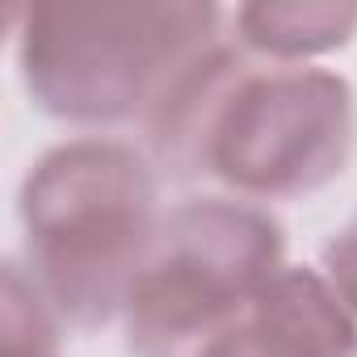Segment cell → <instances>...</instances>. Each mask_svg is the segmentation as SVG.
I'll list each match as a JSON object with an SVG mask.
<instances>
[{
	"instance_id": "2",
	"label": "cell",
	"mask_w": 357,
	"mask_h": 357,
	"mask_svg": "<svg viewBox=\"0 0 357 357\" xmlns=\"http://www.w3.org/2000/svg\"><path fill=\"white\" fill-rule=\"evenodd\" d=\"M160 223V168L147 147L118 135L51 143L17 185V261L76 332L122 315Z\"/></svg>"
},
{
	"instance_id": "5",
	"label": "cell",
	"mask_w": 357,
	"mask_h": 357,
	"mask_svg": "<svg viewBox=\"0 0 357 357\" xmlns=\"http://www.w3.org/2000/svg\"><path fill=\"white\" fill-rule=\"evenodd\" d=\"M198 357H357V319L311 265H282Z\"/></svg>"
},
{
	"instance_id": "1",
	"label": "cell",
	"mask_w": 357,
	"mask_h": 357,
	"mask_svg": "<svg viewBox=\"0 0 357 357\" xmlns=\"http://www.w3.org/2000/svg\"><path fill=\"white\" fill-rule=\"evenodd\" d=\"M139 126L160 172L269 206L344 176L357 151V93L332 68L252 59L227 22Z\"/></svg>"
},
{
	"instance_id": "4",
	"label": "cell",
	"mask_w": 357,
	"mask_h": 357,
	"mask_svg": "<svg viewBox=\"0 0 357 357\" xmlns=\"http://www.w3.org/2000/svg\"><path fill=\"white\" fill-rule=\"evenodd\" d=\"M286 261L282 219L236 194H202L164 211L155 244L122 303L130 357H198L236 324Z\"/></svg>"
},
{
	"instance_id": "6",
	"label": "cell",
	"mask_w": 357,
	"mask_h": 357,
	"mask_svg": "<svg viewBox=\"0 0 357 357\" xmlns=\"http://www.w3.org/2000/svg\"><path fill=\"white\" fill-rule=\"evenodd\" d=\"M231 34L252 59L311 63L353 43L357 5H344V0H252V5L231 9Z\"/></svg>"
},
{
	"instance_id": "8",
	"label": "cell",
	"mask_w": 357,
	"mask_h": 357,
	"mask_svg": "<svg viewBox=\"0 0 357 357\" xmlns=\"http://www.w3.org/2000/svg\"><path fill=\"white\" fill-rule=\"evenodd\" d=\"M319 273L332 282L336 298L357 319V211L324 240V248H319Z\"/></svg>"
},
{
	"instance_id": "7",
	"label": "cell",
	"mask_w": 357,
	"mask_h": 357,
	"mask_svg": "<svg viewBox=\"0 0 357 357\" xmlns=\"http://www.w3.org/2000/svg\"><path fill=\"white\" fill-rule=\"evenodd\" d=\"M0 357H63V324L17 257L0 278Z\"/></svg>"
},
{
	"instance_id": "3",
	"label": "cell",
	"mask_w": 357,
	"mask_h": 357,
	"mask_svg": "<svg viewBox=\"0 0 357 357\" xmlns=\"http://www.w3.org/2000/svg\"><path fill=\"white\" fill-rule=\"evenodd\" d=\"M227 22L231 9L194 0H38L13 9V63L34 109L101 135L143 122Z\"/></svg>"
}]
</instances>
